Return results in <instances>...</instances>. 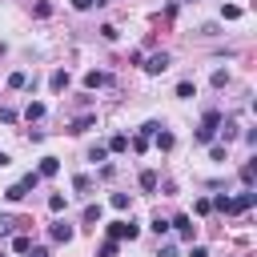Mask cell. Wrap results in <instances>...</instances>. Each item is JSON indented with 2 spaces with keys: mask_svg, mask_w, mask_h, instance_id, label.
I'll return each instance as SVG.
<instances>
[{
  "mask_svg": "<svg viewBox=\"0 0 257 257\" xmlns=\"http://www.w3.org/2000/svg\"><path fill=\"white\" fill-rule=\"evenodd\" d=\"M124 237L137 241V237H141V225H137V221H112V225H108V241H124Z\"/></svg>",
  "mask_w": 257,
  "mask_h": 257,
  "instance_id": "obj_1",
  "label": "cell"
},
{
  "mask_svg": "<svg viewBox=\"0 0 257 257\" xmlns=\"http://www.w3.org/2000/svg\"><path fill=\"white\" fill-rule=\"evenodd\" d=\"M145 68H149L153 76H157V72H165V68H169V52H157V56H149V64H145Z\"/></svg>",
  "mask_w": 257,
  "mask_h": 257,
  "instance_id": "obj_2",
  "label": "cell"
},
{
  "mask_svg": "<svg viewBox=\"0 0 257 257\" xmlns=\"http://www.w3.org/2000/svg\"><path fill=\"white\" fill-rule=\"evenodd\" d=\"M56 173H60V161H56V157H44L40 169H36V177H56Z\"/></svg>",
  "mask_w": 257,
  "mask_h": 257,
  "instance_id": "obj_3",
  "label": "cell"
},
{
  "mask_svg": "<svg viewBox=\"0 0 257 257\" xmlns=\"http://www.w3.org/2000/svg\"><path fill=\"white\" fill-rule=\"evenodd\" d=\"M72 237H76V229H72V225H64V221H56V225H52V241H72Z\"/></svg>",
  "mask_w": 257,
  "mask_h": 257,
  "instance_id": "obj_4",
  "label": "cell"
},
{
  "mask_svg": "<svg viewBox=\"0 0 257 257\" xmlns=\"http://www.w3.org/2000/svg\"><path fill=\"white\" fill-rule=\"evenodd\" d=\"M48 88H52V92H60V88H68V72H64V68H56V72L48 76Z\"/></svg>",
  "mask_w": 257,
  "mask_h": 257,
  "instance_id": "obj_5",
  "label": "cell"
},
{
  "mask_svg": "<svg viewBox=\"0 0 257 257\" xmlns=\"http://www.w3.org/2000/svg\"><path fill=\"white\" fill-rule=\"evenodd\" d=\"M92 124H96V116H92V112H84V116H76V120H72V128H68V133H84V128H92Z\"/></svg>",
  "mask_w": 257,
  "mask_h": 257,
  "instance_id": "obj_6",
  "label": "cell"
},
{
  "mask_svg": "<svg viewBox=\"0 0 257 257\" xmlns=\"http://www.w3.org/2000/svg\"><path fill=\"white\" fill-rule=\"evenodd\" d=\"M173 229H177V233H181L185 241L193 237V221H189V217H177V221H173Z\"/></svg>",
  "mask_w": 257,
  "mask_h": 257,
  "instance_id": "obj_7",
  "label": "cell"
},
{
  "mask_svg": "<svg viewBox=\"0 0 257 257\" xmlns=\"http://www.w3.org/2000/svg\"><path fill=\"white\" fill-rule=\"evenodd\" d=\"M100 84H108L104 72H88V76H84V88H100Z\"/></svg>",
  "mask_w": 257,
  "mask_h": 257,
  "instance_id": "obj_8",
  "label": "cell"
},
{
  "mask_svg": "<svg viewBox=\"0 0 257 257\" xmlns=\"http://www.w3.org/2000/svg\"><path fill=\"white\" fill-rule=\"evenodd\" d=\"M173 145H177V141H173V133H161V128H157V149H161V153H169Z\"/></svg>",
  "mask_w": 257,
  "mask_h": 257,
  "instance_id": "obj_9",
  "label": "cell"
},
{
  "mask_svg": "<svg viewBox=\"0 0 257 257\" xmlns=\"http://www.w3.org/2000/svg\"><path fill=\"white\" fill-rule=\"evenodd\" d=\"M104 149H112V153H124V149H128V137H124V133H116V137H112Z\"/></svg>",
  "mask_w": 257,
  "mask_h": 257,
  "instance_id": "obj_10",
  "label": "cell"
},
{
  "mask_svg": "<svg viewBox=\"0 0 257 257\" xmlns=\"http://www.w3.org/2000/svg\"><path fill=\"white\" fill-rule=\"evenodd\" d=\"M141 189H145V193H153V189H157V173H153V169H145V173H141Z\"/></svg>",
  "mask_w": 257,
  "mask_h": 257,
  "instance_id": "obj_11",
  "label": "cell"
},
{
  "mask_svg": "<svg viewBox=\"0 0 257 257\" xmlns=\"http://www.w3.org/2000/svg\"><path fill=\"white\" fill-rule=\"evenodd\" d=\"M24 116H28V120H40V116H44V104H40V100H32V104L24 108Z\"/></svg>",
  "mask_w": 257,
  "mask_h": 257,
  "instance_id": "obj_12",
  "label": "cell"
},
{
  "mask_svg": "<svg viewBox=\"0 0 257 257\" xmlns=\"http://www.w3.org/2000/svg\"><path fill=\"white\" fill-rule=\"evenodd\" d=\"M24 193H28V189H24V185H20V181H16V185H12V189H8V193H4V197H8V201H12V205H16V201H24Z\"/></svg>",
  "mask_w": 257,
  "mask_h": 257,
  "instance_id": "obj_13",
  "label": "cell"
},
{
  "mask_svg": "<svg viewBox=\"0 0 257 257\" xmlns=\"http://www.w3.org/2000/svg\"><path fill=\"white\" fill-rule=\"evenodd\" d=\"M24 84H28V72H12L8 76V88H24Z\"/></svg>",
  "mask_w": 257,
  "mask_h": 257,
  "instance_id": "obj_14",
  "label": "cell"
},
{
  "mask_svg": "<svg viewBox=\"0 0 257 257\" xmlns=\"http://www.w3.org/2000/svg\"><path fill=\"white\" fill-rule=\"evenodd\" d=\"M64 205H68V201H64V193H52V197H48V209H52V213H60Z\"/></svg>",
  "mask_w": 257,
  "mask_h": 257,
  "instance_id": "obj_15",
  "label": "cell"
},
{
  "mask_svg": "<svg viewBox=\"0 0 257 257\" xmlns=\"http://www.w3.org/2000/svg\"><path fill=\"white\" fill-rule=\"evenodd\" d=\"M96 221H100V205H88L84 209V225H96Z\"/></svg>",
  "mask_w": 257,
  "mask_h": 257,
  "instance_id": "obj_16",
  "label": "cell"
},
{
  "mask_svg": "<svg viewBox=\"0 0 257 257\" xmlns=\"http://www.w3.org/2000/svg\"><path fill=\"white\" fill-rule=\"evenodd\" d=\"M193 92H197V88H193V80H181V84H177V96H185V100H189Z\"/></svg>",
  "mask_w": 257,
  "mask_h": 257,
  "instance_id": "obj_17",
  "label": "cell"
},
{
  "mask_svg": "<svg viewBox=\"0 0 257 257\" xmlns=\"http://www.w3.org/2000/svg\"><path fill=\"white\" fill-rule=\"evenodd\" d=\"M221 16H225V20H237V16H241V8H237V4H225V8H221Z\"/></svg>",
  "mask_w": 257,
  "mask_h": 257,
  "instance_id": "obj_18",
  "label": "cell"
},
{
  "mask_svg": "<svg viewBox=\"0 0 257 257\" xmlns=\"http://www.w3.org/2000/svg\"><path fill=\"white\" fill-rule=\"evenodd\" d=\"M213 84H217V88H225V84H229V72H225V68H217V72H213Z\"/></svg>",
  "mask_w": 257,
  "mask_h": 257,
  "instance_id": "obj_19",
  "label": "cell"
},
{
  "mask_svg": "<svg viewBox=\"0 0 257 257\" xmlns=\"http://www.w3.org/2000/svg\"><path fill=\"white\" fill-rule=\"evenodd\" d=\"M104 157H108V149H104V145H92V153H88V161H104Z\"/></svg>",
  "mask_w": 257,
  "mask_h": 257,
  "instance_id": "obj_20",
  "label": "cell"
},
{
  "mask_svg": "<svg viewBox=\"0 0 257 257\" xmlns=\"http://www.w3.org/2000/svg\"><path fill=\"white\" fill-rule=\"evenodd\" d=\"M72 185H76V193H88V189H92V177H76Z\"/></svg>",
  "mask_w": 257,
  "mask_h": 257,
  "instance_id": "obj_21",
  "label": "cell"
},
{
  "mask_svg": "<svg viewBox=\"0 0 257 257\" xmlns=\"http://www.w3.org/2000/svg\"><path fill=\"white\" fill-rule=\"evenodd\" d=\"M112 209H128V193H112Z\"/></svg>",
  "mask_w": 257,
  "mask_h": 257,
  "instance_id": "obj_22",
  "label": "cell"
},
{
  "mask_svg": "<svg viewBox=\"0 0 257 257\" xmlns=\"http://www.w3.org/2000/svg\"><path fill=\"white\" fill-rule=\"evenodd\" d=\"M12 249H16V253H28V249H32V241H28V237H16V241H12Z\"/></svg>",
  "mask_w": 257,
  "mask_h": 257,
  "instance_id": "obj_23",
  "label": "cell"
},
{
  "mask_svg": "<svg viewBox=\"0 0 257 257\" xmlns=\"http://www.w3.org/2000/svg\"><path fill=\"white\" fill-rule=\"evenodd\" d=\"M96 257H116V241H104V245H100V253H96Z\"/></svg>",
  "mask_w": 257,
  "mask_h": 257,
  "instance_id": "obj_24",
  "label": "cell"
},
{
  "mask_svg": "<svg viewBox=\"0 0 257 257\" xmlns=\"http://www.w3.org/2000/svg\"><path fill=\"white\" fill-rule=\"evenodd\" d=\"M157 257H177V249H173V245H161V249H157Z\"/></svg>",
  "mask_w": 257,
  "mask_h": 257,
  "instance_id": "obj_25",
  "label": "cell"
},
{
  "mask_svg": "<svg viewBox=\"0 0 257 257\" xmlns=\"http://www.w3.org/2000/svg\"><path fill=\"white\" fill-rule=\"evenodd\" d=\"M8 233H12V221H8V217H0V237H8Z\"/></svg>",
  "mask_w": 257,
  "mask_h": 257,
  "instance_id": "obj_26",
  "label": "cell"
},
{
  "mask_svg": "<svg viewBox=\"0 0 257 257\" xmlns=\"http://www.w3.org/2000/svg\"><path fill=\"white\" fill-rule=\"evenodd\" d=\"M189 257H209V249H205V245H193V249H189Z\"/></svg>",
  "mask_w": 257,
  "mask_h": 257,
  "instance_id": "obj_27",
  "label": "cell"
},
{
  "mask_svg": "<svg viewBox=\"0 0 257 257\" xmlns=\"http://www.w3.org/2000/svg\"><path fill=\"white\" fill-rule=\"evenodd\" d=\"M28 253H32V257H48V249H28Z\"/></svg>",
  "mask_w": 257,
  "mask_h": 257,
  "instance_id": "obj_28",
  "label": "cell"
},
{
  "mask_svg": "<svg viewBox=\"0 0 257 257\" xmlns=\"http://www.w3.org/2000/svg\"><path fill=\"white\" fill-rule=\"evenodd\" d=\"M4 165H12V161H8V153H0V169H4Z\"/></svg>",
  "mask_w": 257,
  "mask_h": 257,
  "instance_id": "obj_29",
  "label": "cell"
},
{
  "mask_svg": "<svg viewBox=\"0 0 257 257\" xmlns=\"http://www.w3.org/2000/svg\"><path fill=\"white\" fill-rule=\"evenodd\" d=\"M0 257H4V253H0Z\"/></svg>",
  "mask_w": 257,
  "mask_h": 257,
  "instance_id": "obj_30",
  "label": "cell"
}]
</instances>
